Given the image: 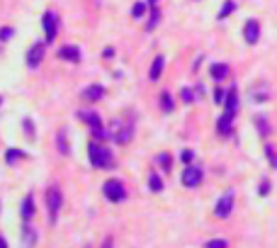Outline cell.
Listing matches in <instances>:
<instances>
[{
    "mask_svg": "<svg viewBox=\"0 0 277 248\" xmlns=\"http://www.w3.org/2000/svg\"><path fill=\"white\" fill-rule=\"evenodd\" d=\"M163 68H166V58H163V56H156V58H153V63H151L148 78H151V81H158V78H161V73H163Z\"/></svg>",
    "mask_w": 277,
    "mask_h": 248,
    "instance_id": "14",
    "label": "cell"
},
{
    "mask_svg": "<svg viewBox=\"0 0 277 248\" xmlns=\"http://www.w3.org/2000/svg\"><path fill=\"white\" fill-rule=\"evenodd\" d=\"M22 236H25L22 246H25V248H32V246H34V241H37V231H34L29 224H25V231H22Z\"/></svg>",
    "mask_w": 277,
    "mask_h": 248,
    "instance_id": "19",
    "label": "cell"
},
{
    "mask_svg": "<svg viewBox=\"0 0 277 248\" xmlns=\"http://www.w3.org/2000/svg\"><path fill=\"white\" fill-rule=\"evenodd\" d=\"M250 102H255V105H263V102H268V98H270V88H268V83H255L253 88H250Z\"/></svg>",
    "mask_w": 277,
    "mask_h": 248,
    "instance_id": "8",
    "label": "cell"
},
{
    "mask_svg": "<svg viewBox=\"0 0 277 248\" xmlns=\"http://www.w3.org/2000/svg\"><path fill=\"white\" fill-rule=\"evenodd\" d=\"M268 193H270V183L263 180V183H260V195H268Z\"/></svg>",
    "mask_w": 277,
    "mask_h": 248,
    "instance_id": "35",
    "label": "cell"
},
{
    "mask_svg": "<svg viewBox=\"0 0 277 248\" xmlns=\"http://www.w3.org/2000/svg\"><path fill=\"white\" fill-rule=\"evenodd\" d=\"M231 209H233V193H224L219 197V202H217V207H214V214L219 219H226L231 214Z\"/></svg>",
    "mask_w": 277,
    "mask_h": 248,
    "instance_id": "6",
    "label": "cell"
},
{
    "mask_svg": "<svg viewBox=\"0 0 277 248\" xmlns=\"http://www.w3.org/2000/svg\"><path fill=\"white\" fill-rule=\"evenodd\" d=\"M44 58V44L42 42H34V47H29L27 51V66L29 68H37Z\"/></svg>",
    "mask_w": 277,
    "mask_h": 248,
    "instance_id": "9",
    "label": "cell"
},
{
    "mask_svg": "<svg viewBox=\"0 0 277 248\" xmlns=\"http://www.w3.org/2000/svg\"><path fill=\"white\" fill-rule=\"evenodd\" d=\"M214 100H217V105H224V100H226V93H224L222 88H217V90H214Z\"/></svg>",
    "mask_w": 277,
    "mask_h": 248,
    "instance_id": "31",
    "label": "cell"
},
{
    "mask_svg": "<svg viewBox=\"0 0 277 248\" xmlns=\"http://www.w3.org/2000/svg\"><path fill=\"white\" fill-rule=\"evenodd\" d=\"M107 137L124 146V144H129L132 137H134V124H129L124 119H112L110 127H107Z\"/></svg>",
    "mask_w": 277,
    "mask_h": 248,
    "instance_id": "2",
    "label": "cell"
},
{
    "mask_svg": "<svg viewBox=\"0 0 277 248\" xmlns=\"http://www.w3.org/2000/svg\"><path fill=\"white\" fill-rule=\"evenodd\" d=\"M224 105H226V112H233V114L238 112V90H236V88H229Z\"/></svg>",
    "mask_w": 277,
    "mask_h": 248,
    "instance_id": "15",
    "label": "cell"
},
{
    "mask_svg": "<svg viewBox=\"0 0 277 248\" xmlns=\"http://www.w3.org/2000/svg\"><path fill=\"white\" fill-rule=\"evenodd\" d=\"M255 127L260 129V134H263V137H268V134H270V127H268V119H265V117H255Z\"/></svg>",
    "mask_w": 277,
    "mask_h": 248,
    "instance_id": "25",
    "label": "cell"
},
{
    "mask_svg": "<svg viewBox=\"0 0 277 248\" xmlns=\"http://www.w3.org/2000/svg\"><path fill=\"white\" fill-rule=\"evenodd\" d=\"M88 158H90V165L92 168H112L114 165L112 151L105 144H100V141H90L88 144Z\"/></svg>",
    "mask_w": 277,
    "mask_h": 248,
    "instance_id": "1",
    "label": "cell"
},
{
    "mask_svg": "<svg viewBox=\"0 0 277 248\" xmlns=\"http://www.w3.org/2000/svg\"><path fill=\"white\" fill-rule=\"evenodd\" d=\"M180 98H183L185 105H192L194 102V93L190 90V88H183V90H180Z\"/></svg>",
    "mask_w": 277,
    "mask_h": 248,
    "instance_id": "28",
    "label": "cell"
},
{
    "mask_svg": "<svg viewBox=\"0 0 277 248\" xmlns=\"http://www.w3.org/2000/svg\"><path fill=\"white\" fill-rule=\"evenodd\" d=\"M102 193H105V197H107L110 202H114V204H119V202H124V199H127V188H124V185H122V180H117V178H112V180L105 183Z\"/></svg>",
    "mask_w": 277,
    "mask_h": 248,
    "instance_id": "4",
    "label": "cell"
},
{
    "mask_svg": "<svg viewBox=\"0 0 277 248\" xmlns=\"http://www.w3.org/2000/svg\"><path fill=\"white\" fill-rule=\"evenodd\" d=\"M105 98V88L102 85H97V83H92V85H88L83 90V100L85 102H97V100H102Z\"/></svg>",
    "mask_w": 277,
    "mask_h": 248,
    "instance_id": "11",
    "label": "cell"
},
{
    "mask_svg": "<svg viewBox=\"0 0 277 248\" xmlns=\"http://www.w3.org/2000/svg\"><path fill=\"white\" fill-rule=\"evenodd\" d=\"M42 25H44V37H46V44H51L58 34V17H56L54 10H46L44 17H42Z\"/></svg>",
    "mask_w": 277,
    "mask_h": 248,
    "instance_id": "5",
    "label": "cell"
},
{
    "mask_svg": "<svg viewBox=\"0 0 277 248\" xmlns=\"http://www.w3.org/2000/svg\"><path fill=\"white\" fill-rule=\"evenodd\" d=\"M180 161L185 165H192L194 161V151H190V149H183V153H180Z\"/></svg>",
    "mask_w": 277,
    "mask_h": 248,
    "instance_id": "29",
    "label": "cell"
},
{
    "mask_svg": "<svg viewBox=\"0 0 277 248\" xmlns=\"http://www.w3.org/2000/svg\"><path fill=\"white\" fill-rule=\"evenodd\" d=\"M22 124H25V132H27L29 139H34V129H32V119H22Z\"/></svg>",
    "mask_w": 277,
    "mask_h": 248,
    "instance_id": "33",
    "label": "cell"
},
{
    "mask_svg": "<svg viewBox=\"0 0 277 248\" xmlns=\"http://www.w3.org/2000/svg\"><path fill=\"white\" fill-rule=\"evenodd\" d=\"M61 204H63V193H61V188L51 185V188L46 190V207H49V221H51V224H56V219H58Z\"/></svg>",
    "mask_w": 277,
    "mask_h": 248,
    "instance_id": "3",
    "label": "cell"
},
{
    "mask_svg": "<svg viewBox=\"0 0 277 248\" xmlns=\"http://www.w3.org/2000/svg\"><path fill=\"white\" fill-rule=\"evenodd\" d=\"M12 34H15V29H12V27H2V29H0V42H7Z\"/></svg>",
    "mask_w": 277,
    "mask_h": 248,
    "instance_id": "30",
    "label": "cell"
},
{
    "mask_svg": "<svg viewBox=\"0 0 277 248\" xmlns=\"http://www.w3.org/2000/svg\"><path fill=\"white\" fill-rule=\"evenodd\" d=\"M0 105H2V95H0Z\"/></svg>",
    "mask_w": 277,
    "mask_h": 248,
    "instance_id": "38",
    "label": "cell"
},
{
    "mask_svg": "<svg viewBox=\"0 0 277 248\" xmlns=\"http://www.w3.org/2000/svg\"><path fill=\"white\" fill-rule=\"evenodd\" d=\"M156 163L161 165V168H163L166 173H170V165H173V158H170V153H168V151H163V153H158V156H156Z\"/></svg>",
    "mask_w": 277,
    "mask_h": 248,
    "instance_id": "21",
    "label": "cell"
},
{
    "mask_svg": "<svg viewBox=\"0 0 277 248\" xmlns=\"http://www.w3.org/2000/svg\"><path fill=\"white\" fill-rule=\"evenodd\" d=\"M17 158H25V153H22L20 149H7V153H5V161L12 165L15 161H17Z\"/></svg>",
    "mask_w": 277,
    "mask_h": 248,
    "instance_id": "24",
    "label": "cell"
},
{
    "mask_svg": "<svg viewBox=\"0 0 277 248\" xmlns=\"http://www.w3.org/2000/svg\"><path fill=\"white\" fill-rule=\"evenodd\" d=\"M102 56H105V58H110V56H114V49H105V51H102Z\"/></svg>",
    "mask_w": 277,
    "mask_h": 248,
    "instance_id": "36",
    "label": "cell"
},
{
    "mask_svg": "<svg viewBox=\"0 0 277 248\" xmlns=\"http://www.w3.org/2000/svg\"><path fill=\"white\" fill-rule=\"evenodd\" d=\"M56 146H58V153L61 156H68V134H66V129H58V139H56Z\"/></svg>",
    "mask_w": 277,
    "mask_h": 248,
    "instance_id": "17",
    "label": "cell"
},
{
    "mask_svg": "<svg viewBox=\"0 0 277 248\" xmlns=\"http://www.w3.org/2000/svg\"><path fill=\"white\" fill-rule=\"evenodd\" d=\"M58 58L71 61V63H78V61H81V49H78V47H61V49H58Z\"/></svg>",
    "mask_w": 277,
    "mask_h": 248,
    "instance_id": "13",
    "label": "cell"
},
{
    "mask_svg": "<svg viewBox=\"0 0 277 248\" xmlns=\"http://www.w3.org/2000/svg\"><path fill=\"white\" fill-rule=\"evenodd\" d=\"M233 10H236V2H233V0H226V2H224V7H222V12H219V20L229 17Z\"/></svg>",
    "mask_w": 277,
    "mask_h": 248,
    "instance_id": "26",
    "label": "cell"
},
{
    "mask_svg": "<svg viewBox=\"0 0 277 248\" xmlns=\"http://www.w3.org/2000/svg\"><path fill=\"white\" fill-rule=\"evenodd\" d=\"M207 248H226V241L224 239H214V241H209Z\"/></svg>",
    "mask_w": 277,
    "mask_h": 248,
    "instance_id": "32",
    "label": "cell"
},
{
    "mask_svg": "<svg viewBox=\"0 0 277 248\" xmlns=\"http://www.w3.org/2000/svg\"><path fill=\"white\" fill-rule=\"evenodd\" d=\"M0 248H7V241H5V236H0Z\"/></svg>",
    "mask_w": 277,
    "mask_h": 248,
    "instance_id": "37",
    "label": "cell"
},
{
    "mask_svg": "<svg viewBox=\"0 0 277 248\" xmlns=\"http://www.w3.org/2000/svg\"><path fill=\"white\" fill-rule=\"evenodd\" d=\"M146 7H148V2H137L134 7H132V17H143L146 15Z\"/></svg>",
    "mask_w": 277,
    "mask_h": 248,
    "instance_id": "27",
    "label": "cell"
},
{
    "mask_svg": "<svg viewBox=\"0 0 277 248\" xmlns=\"http://www.w3.org/2000/svg\"><path fill=\"white\" fill-rule=\"evenodd\" d=\"M173 107H175L173 95H170L168 90H163V93H161V110H163V112H173Z\"/></svg>",
    "mask_w": 277,
    "mask_h": 248,
    "instance_id": "20",
    "label": "cell"
},
{
    "mask_svg": "<svg viewBox=\"0 0 277 248\" xmlns=\"http://www.w3.org/2000/svg\"><path fill=\"white\" fill-rule=\"evenodd\" d=\"M148 188H151L153 193H161V190H163V180H161V175L151 173V175H148Z\"/></svg>",
    "mask_w": 277,
    "mask_h": 248,
    "instance_id": "23",
    "label": "cell"
},
{
    "mask_svg": "<svg viewBox=\"0 0 277 248\" xmlns=\"http://www.w3.org/2000/svg\"><path fill=\"white\" fill-rule=\"evenodd\" d=\"M202 183V168L199 165H187L185 168V173H183V185L185 188H197Z\"/></svg>",
    "mask_w": 277,
    "mask_h": 248,
    "instance_id": "7",
    "label": "cell"
},
{
    "mask_svg": "<svg viewBox=\"0 0 277 248\" xmlns=\"http://www.w3.org/2000/svg\"><path fill=\"white\" fill-rule=\"evenodd\" d=\"M233 112H224L222 117H219V122H217V132L222 134V137H229L231 134V129H233Z\"/></svg>",
    "mask_w": 277,
    "mask_h": 248,
    "instance_id": "12",
    "label": "cell"
},
{
    "mask_svg": "<svg viewBox=\"0 0 277 248\" xmlns=\"http://www.w3.org/2000/svg\"><path fill=\"white\" fill-rule=\"evenodd\" d=\"M243 37H246L248 44H258V39H260V22L258 20H248L246 27H243Z\"/></svg>",
    "mask_w": 277,
    "mask_h": 248,
    "instance_id": "10",
    "label": "cell"
},
{
    "mask_svg": "<svg viewBox=\"0 0 277 248\" xmlns=\"http://www.w3.org/2000/svg\"><path fill=\"white\" fill-rule=\"evenodd\" d=\"M229 76V63H214L212 66V78L214 81H224Z\"/></svg>",
    "mask_w": 277,
    "mask_h": 248,
    "instance_id": "18",
    "label": "cell"
},
{
    "mask_svg": "<svg viewBox=\"0 0 277 248\" xmlns=\"http://www.w3.org/2000/svg\"><path fill=\"white\" fill-rule=\"evenodd\" d=\"M158 22H161V10L153 5V7H151V20H148L146 29H148V32H151V29H156V27H158Z\"/></svg>",
    "mask_w": 277,
    "mask_h": 248,
    "instance_id": "22",
    "label": "cell"
},
{
    "mask_svg": "<svg viewBox=\"0 0 277 248\" xmlns=\"http://www.w3.org/2000/svg\"><path fill=\"white\" fill-rule=\"evenodd\" d=\"M102 248H114V239L112 236H105L102 239Z\"/></svg>",
    "mask_w": 277,
    "mask_h": 248,
    "instance_id": "34",
    "label": "cell"
},
{
    "mask_svg": "<svg viewBox=\"0 0 277 248\" xmlns=\"http://www.w3.org/2000/svg\"><path fill=\"white\" fill-rule=\"evenodd\" d=\"M34 217V202H32V195H25V199H22V221L29 224Z\"/></svg>",
    "mask_w": 277,
    "mask_h": 248,
    "instance_id": "16",
    "label": "cell"
}]
</instances>
